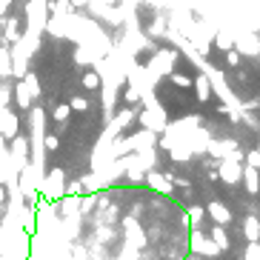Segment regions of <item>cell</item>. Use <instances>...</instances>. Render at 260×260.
<instances>
[{
  "label": "cell",
  "mask_w": 260,
  "mask_h": 260,
  "mask_svg": "<svg viewBox=\"0 0 260 260\" xmlns=\"http://www.w3.org/2000/svg\"><path fill=\"white\" fill-rule=\"evenodd\" d=\"M246 166H252V169H260V149H252V152L246 154Z\"/></svg>",
  "instance_id": "8fae6325"
},
{
  "label": "cell",
  "mask_w": 260,
  "mask_h": 260,
  "mask_svg": "<svg viewBox=\"0 0 260 260\" xmlns=\"http://www.w3.org/2000/svg\"><path fill=\"white\" fill-rule=\"evenodd\" d=\"M146 180H149V186H152L154 191H160V194H172V177H169V175L152 172V175L146 177Z\"/></svg>",
  "instance_id": "5b68a950"
},
{
  "label": "cell",
  "mask_w": 260,
  "mask_h": 260,
  "mask_svg": "<svg viewBox=\"0 0 260 260\" xmlns=\"http://www.w3.org/2000/svg\"><path fill=\"white\" fill-rule=\"evenodd\" d=\"M206 214L212 217V223H217V226H229L232 223V212L223 206L220 200H212V203L206 206Z\"/></svg>",
  "instance_id": "277c9868"
},
{
  "label": "cell",
  "mask_w": 260,
  "mask_h": 260,
  "mask_svg": "<svg viewBox=\"0 0 260 260\" xmlns=\"http://www.w3.org/2000/svg\"><path fill=\"white\" fill-rule=\"evenodd\" d=\"M209 237L217 243V249H220V252H226V249H229V235H226V226H217V223H214L212 235H209Z\"/></svg>",
  "instance_id": "ba28073f"
},
{
  "label": "cell",
  "mask_w": 260,
  "mask_h": 260,
  "mask_svg": "<svg viewBox=\"0 0 260 260\" xmlns=\"http://www.w3.org/2000/svg\"><path fill=\"white\" fill-rule=\"evenodd\" d=\"M243 235L249 243H254V240H260V217L257 214H246L243 220Z\"/></svg>",
  "instance_id": "8992f818"
},
{
  "label": "cell",
  "mask_w": 260,
  "mask_h": 260,
  "mask_svg": "<svg viewBox=\"0 0 260 260\" xmlns=\"http://www.w3.org/2000/svg\"><path fill=\"white\" fill-rule=\"evenodd\" d=\"M243 183H246V191H249V194H257L260 191V169L246 166L243 169Z\"/></svg>",
  "instance_id": "52a82bcc"
},
{
  "label": "cell",
  "mask_w": 260,
  "mask_h": 260,
  "mask_svg": "<svg viewBox=\"0 0 260 260\" xmlns=\"http://www.w3.org/2000/svg\"><path fill=\"white\" fill-rule=\"evenodd\" d=\"M257 149H260V143H257Z\"/></svg>",
  "instance_id": "4fadbf2b"
},
{
  "label": "cell",
  "mask_w": 260,
  "mask_h": 260,
  "mask_svg": "<svg viewBox=\"0 0 260 260\" xmlns=\"http://www.w3.org/2000/svg\"><path fill=\"white\" fill-rule=\"evenodd\" d=\"M217 177H220L223 183H240L243 180V169H240V160H235V157H226V160L220 163V172H217Z\"/></svg>",
  "instance_id": "7a4b0ae2"
},
{
  "label": "cell",
  "mask_w": 260,
  "mask_h": 260,
  "mask_svg": "<svg viewBox=\"0 0 260 260\" xmlns=\"http://www.w3.org/2000/svg\"><path fill=\"white\" fill-rule=\"evenodd\" d=\"M189 249L194 254H200V257H217L220 254V249H217V243H214L209 235H203L200 229H191V237H189Z\"/></svg>",
  "instance_id": "6da1fadb"
},
{
  "label": "cell",
  "mask_w": 260,
  "mask_h": 260,
  "mask_svg": "<svg viewBox=\"0 0 260 260\" xmlns=\"http://www.w3.org/2000/svg\"><path fill=\"white\" fill-rule=\"evenodd\" d=\"M246 260H260V240H254V243H249L246 246V254H243Z\"/></svg>",
  "instance_id": "30bf717a"
},
{
  "label": "cell",
  "mask_w": 260,
  "mask_h": 260,
  "mask_svg": "<svg viewBox=\"0 0 260 260\" xmlns=\"http://www.w3.org/2000/svg\"><path fill=\"white\" fill-rule=\"evenodd\" d=\"M257 198H260V191H257Z\"/></svg>",
  "instance_id": "7c38bea8"
},
{
  "label": "cell",
  "mask_w": 260,
  "mask_h": 260,
  "mask_svg": "<svg viewBox=\"0 0 260 260\" xmlns=\"http://www.w3.org/2000/svg\"><path fill=\"white\" fill-rule=\"evenodd\" d=\"M123 226H126V243H129V252H126V254H129V257H135V254H138V249H143V246H146V237H143L140 226L132 220V217L123 223Z\"/></svg>",
  "instance_id": "3957f363"
},
{
  "label": "cell",
  "mask_w": 260,
  "mask_h": 260,
  "mask_svg": "<svg viewBox=\"0 0 260 260\" xmlns=\"http://www.w3.org/2000/svg\"><path fill=\"white\" fill-rule=\"evenodd\" d=\"M203 214H206V209H203V206H191L189 209V226H191V229H200Z\"/></svg>",
  "instance_id": "9c48e42d"
}]
</instances>
